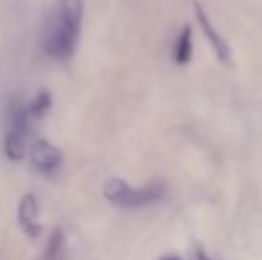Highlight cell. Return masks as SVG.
I'll use <instances>...</instances> for the list:
<instances>
[{
    "label": "cell",
    "mask_w": 262,
    "mask_h": 260,
    "mask_svg": "<svg viewBox=\"0 0 262 260\" xmlns=\"http://www.w3.org/2000/svg\"><path fill=\"white\" fill-rule=\"evenodd\" d=\"M82 0H57L41 34V46L54 59L73 56L82 25Z\"/></svg>",
    "instance_id": "6da1fadb"
},
{
    "label": "cell",
    "mask_w": 262,
    "mask_h": 260,
    "mask_svg": "<svg viewBox=\"0 0 262 260\" xmlns=\"http://www.w3.org/2000/svg\"><path fill=\"white\" fill-rule=\"evenodd\" d=\"M104 195L111 203L121 208H139L161 200L164 195L162 184H150L146 187H132L121 178H111L104 185Z\"/></svg>",
    "instance_id": "7a4b0ae2"
},
{
    "label": "cell",
    "mask_w": 262,
    "mask_h": 260,
    "mask_svg": "<svg viewBox=\"0 0 262 260\" xmlns=\"http://www.w3.org/2000/svg\"><path fill=\"white\" fill-rule=\"evenodd\" d=\"M194 13H196L198 25H200L204 36L209 39L210 46H212V50L217 56V59H220L223 64H232V50H230V46H228L227 39H225L223 36L214 29L210 18L207 16V13L204 11V7H202L198 2L194 4Z\"/></svg>",
    "instance_id": "3957f363"
},
{
    "label": "cell",
    "mask_w": 262,
    "mask_h": 260,
    "mask_svg": "<svg viewBox=\"0 0 262 260\" xmlns=\"http://www.w3.org/2000/svg\"><path fill=\"white\" fill-rule=\"evenodd\" d=\"M61 150H57L54 145H50L45 139H38L32 145L31 150V160L34 168L41 173H52L61 166Z\"/></svg>",
    "instance_id": "277c9868"
},
{
    "label": "cell",
    "mask_w": 262,
    "mask_h": 260,
    "mask_svg": "<svg viewBox=\"0 0 262 260\" xmlns=\"http://www.w3.org/2000/svg\"><path fill=\"white\" fill-rule=\"evenodd\" d=\"M18 221L20 226L29 237H38L41 226L38 223V203L32 195H25L18 207Z\"/></svg>",
    "instance_id": "5b68a950"
},
{
    "label": "cell",
    "mask_w": 262,
    "mask_h": 260,
    "mask_svg": "<svg viewBox=\"0 0 262 260\" xmlns=\"http://www.w3.org/2000/svg\"><path fill=\"white\" fill-rule=\"evenodd\" d=\"M29 111L27 105L20 100V97H11L7 102V123H9V132L27 135L29 132Z\"/></svg>",
    "instance_id": "8992f818"
},
{
    "label": "cell",
    "mask_w": 262,
    "mask_h": 260,
    "mask_svg": "<svg viewBox=\"0 0 262 260\" xmlns=\"http://www.w3.org/2000/svg\"><path fill=\"white\" fill-rule=\"evenodd\" d=\"M191 56H193V32L189 25H186L177 36L175 46H173V59L177 64H187L191 61Z\"/></svg>",
    "instance_id": "52a82bcc"
},
{
    "label": "cell",
    "mask_w": 262,
    "mask_h": 260,
    "mask_svg": "<svg viewBox=\"0 0 262 260\" xmlns=\"http://www.w3.org/2000/svg\"><path fill=\"white\" fill-rule=\"evenodd\" d=\"M41 260H64V235L61 228H55L52 232Z\"/></svg>",
    "instance_id": "ba28073f"
},
{
    "label": "cell",
    "mask_w": 262,
    "mask_h": 260,
    "mask_svg": "<svg viewBox=\"0 0 262 260\" xmlns=\"http://www.w3.org/2000/svg\"><path fill=\"white\" fill-rule=\"evenodd\" d=\"M4 152L11 160H20L25 153V135L16 132H7L4 139Z\"/></svg>",
    "instance_id": "9c48e42d"
},
{
    "label": "cell",
    "mask_w": 262,
    "mask_h": 260,
    "mask_svg": "<svg viewBox=\"0 0 262 260\" xmlns=\"http://www.w3.org/2000/svg\"><path fill=\"white\" fill-rule=\"evenodd\" d=\"M52 105V98H50V93L49 91H39L32 102L27 105V111H29V116L31 118H41L47 111L50 109Z\"/></svg>",
    "instance_id": "30bf717a"
},
{
    "label": "cell",
    "mask_w": 262,
    "mask_h": 260,
    "mask_svg": "<svg viewBox=\"0 0 262 260\" xmlns=\"http://www.w3.org/2000/svg\"><path fill=\"white\" fill-rule=\"evenodd\" d=\"M193 260H212V258H210L202 248H196V250H194V255H193Z\"/></svg>",
    "instance_id": "8fae6325"
},
{
    "label": "cell",
    "mask_w": 262,
    "mask_h": 260,
    "mask_svg": "<svg viewBox=\"0 0 262 260\" xmlns=\"http://www.w3.org/2000/svg\"><path fill=\"white\" fill-rule=\"evenodd\" d=\"M161 260H180L179 257H164V258H161Z\"/></svg>",
    "instance_id": "7c38bea8"
}]
</instances>
